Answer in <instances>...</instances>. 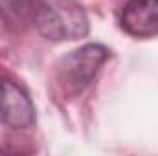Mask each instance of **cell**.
<instances>
[{"label": "cell", "mask_w": 158, "mask_h": 156, "mask_svg": "<svg viewBox=\"0 0 158 156\" xmlns=\"http://www.w3.org/2000/svg\"><path fill=\"white\" fill-rule=\"evenodd\" d=\"M35 2L31 0H0V13L9 22H24L26 18L33 20Z\"/></svg>", "instance_id": "5b68a950"}, {"label": "cell", "mask_w": 158, "mask_h": 156, "mask_svg": "<svg viewBox=\"0 0 158 156\" xmlns=\"http://www.w3.org/2000/svg\"><path fill=\"white\" fill-rule=\"evenodd\" d=\"M110 57V50L103 44L90 42L64 55L55 64V83L63 96L76 97L98 76L99 68Z\"/></svg>", "instance_id": "7a4b0ae2"}, {"label": "cell", "mask_w": 158, "mask_h": 156, "mask_svg": "<svg viewBox=\"0 0 158 156\" xmlns=\"http://www.w3.org/2000/svg\"><path fill=\"white\" fill-rule=\"evenodd\" d=\"M33 24L48 40H77L88 35V17L77 0H37Z\"/></svg>", "instance_id": "6da1fadb"}, {"label": "cell", "mask_w": 158, "mask_h": 156, "mask_svg": "<svg viewBox=\"0 0 158 156\" xmlns=\"http://www.w3.org/2000/svg\"><path fill=\"white\" fill-rule=\"evenodd\" d=\"M121 30L136 39L158 35V0H129L119 13Z\"/></svg>", "instance_id": "277c9868"}, {"label": "cell", "mask_w": 158, "mask_h": 156, "mask_svg": "<svg viewBox=\"0 0 158 156\" xmlns=\"http://www.w3.org/2000/svg\"><path fill=\"white\" fill-rule=\"evenodd\" d=\"M0 123L24 130L35 123V107L28 92L13 79L0 76Z\"/></svg>", "instance_id": "3957f363"}]
</instances>
